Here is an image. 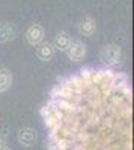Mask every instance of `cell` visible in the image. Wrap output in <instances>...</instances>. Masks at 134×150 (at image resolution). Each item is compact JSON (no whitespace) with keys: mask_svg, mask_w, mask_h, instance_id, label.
I'll return each mask as SVG.
<instances>
[{"mask_svg":"<svg viewBox=\"0 0 134 150\" xmlns=\"http://www.w3.org/2000/svg\"><path fill=\"white\" fill-rule=\"evenodd\" d=\"M100 59H101L103 63H105L107 66L120 65L124 62L122 48H120L119 45H115V44L105 45V47H103V50L100 51Z\"/></svg>","mask_w":134,"mask_h":150,"instance_id":"cell-1","label":"cell"},{"mask_svg":"<svg viewBox=\"0 0 134 150\" xmlns=\"http://www.w3.org/2000/svg\"><path fill=\"white\" fill-rule=\"evenodd\" d=\"M12 74L9 69H0V93H5L9 90V87L12 86Z\"/></svg>","mask_w":134,"mask_h":150,"instance_id":"cell-9","label":"cell"},{"mask_svg":"<svg viewBox=\"0 0 134 150\" xmlns=\"http://www.w3.org/2000/svg\"><path fill=\"white\" fill-rule=\"evenodd\" d=\"M65 53L71 62H81L86 57V45L81 41H72Z\"/></svg>","mask_w":134,"mask_h":150,"instance_id":"cell-2","label":"cell"},{"mask_svg":"<svg viewBox=\"0 0 134 150\" xmlns=\"http://www.w3.org/2000/svg\"><path fill=\"white\" fill-rule=\"evenodd\" d=\"M95 30H96V23H95V20L91 18V17L83 18V20L80 21V24H78V32H80V35H83V36L91 38V36L95 33Z\"/></svg>","mask_w":134,"mask_h":150,"instance_id":"cell-8","label":"cell"},{"mask_svg":"<svg viewBox=\"0 0 134 150\" xmlns=\"http://www.w3.org/2000/svg\"><path fill=\"white\" fill-rule=\"evenodd\" d=\"M38 138V135H36V131L30 126H24L21 129H18V134H17V140L21 146L24 147H32Z\"/></svg>","mask_w":134,"mask_h":150,"instance_id":"cell-4","label":"cell"},{"mask_svg":"<svg viewBox=\"0 0 134 150\" xmlns=\"http://www.w3.org/2000/svg\"><path fill=\"white\" fill-rule=\"evenodd\" d=\"M2 150H12V149H9V147L6 146V147H5V149H2Z\"/></svg>","mask_w":134,"mask_h":150,"instance_id":"cell-11","label":"cell"},{"mask_svg":"<svg viewBox=\"0 0 134 150\" xmlns=\"http://www.w3.org/2000/svg\"><path fill=\"white\" fill-rule=\"evenodd\" d=\"M5 147H6V140H5L3 135H0V150L5 149Z\"/></svg>","mask_w":134,"mask_h":150,"instance_id":"cell-10","label":"cell"},{"mask_svg":"<svg viewBox=\"0 0 134 150\" xmlns=\"http://www.w3.org/2000/svg\"><path fill=\"white\" fill-rule=\"evenodd\" d=\"M18 35V29L14 23H0V44H6L9 41H14Z\"/></svg>","mask_w":134,"mask_h":150,"instance_id":"cell-5","label":"cell"},{"mask_svg":"<svg viewBox=\"0 0 134 150\" xmlns=\"http://www.w3.org/2000/svg\"><path fill=\"white\" fill-rule=\"evenodd\" d=\"M44 38H45V30L41 24H32L26 32V41L33 47L41 44L44 41Z\"/></svg>","mask_w":134,"mask_h":150,"instance_id":"cell-3","label":"cell"},{"mask_svg":"<svg viewBox=\"0 0 134 150\" xmlns=\"http://www.w3.org/2000/svg\"><path fill=\"white\" fill-rule=\"evenodd\" d=\"M72 42V38L69 36V33L66 32H59L56 36H54V41H53V47L54 50H59V51H66L68 47L71 45Z\"/></svg>","mask_w":134,"mask_h":150,"instance_id":"cell-7","label":"cell"},{"mask_svg":"<svg viewBox=\"0 0 134 150\" xmlns=\"http://www.w3.org/2000/svg\"><path fill=\"white\" fill-rule=\"evenodd\" d=\"M54 53H56V50L53 44L47 42V41H42L41 44L36 45V56H38L41 62H50L54 57Z\"/></svg>","mask_w":134,"mask_h":150,"instance_id":"cell-6","label":"cell"}]
</instances>
